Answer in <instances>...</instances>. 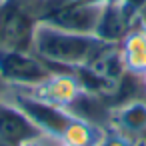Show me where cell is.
Returning a JSON list of instances; mask_svg holds the SVG:
<instances>
[{"label": "cell", "mask_w": 146, "mask_h": 146, "mask_svg": "<svg viewBox=\"0 0 146 146\" xmlns=\"http://www.w3.org/2000/svg\"><path fill=\"white\" fill-rule=\"evenodd\" d=\"M60 142L66 146H98L100 136H96V126L74 116V120L62 134Z\"/></svg>", "instance_id": "obj_9"}, {"label": "cell", "mask_w": 146, "mask_h": 146, "mask_svg": "<svg viewBox=\"0 0 146 146\" xmlns=\"http://www.w3.org/2000/svg\"><path fill=\"white\" fill-rule=\"evenodd\" d=\"M118 52L124 70L132 76H146V28L142 24L132 26L118 42Z\"/></svg>", "instance_id": "obj_6"}, {"label": "cell", "mask_w": 146, "mask_h": 146, "mask_svg": "<svg viewBox=\"0 0 146 146\" xmlns=\"http://www.w3.org/2000/svg\"><path fill=\"white\" fill-rule=\"evenodd\" d=\"M24 146H58V140L48 138V136H40V138H36V140H32V142H28Z\"/></svg>", "instance_id": "obj_12"}, {"label": "cell", "mask_w": 146, "mask_h": 146, "mask_svg": "<svg viewBox=\"0 0 146 146\" xmlns=\"http://www.w3.org/2000/svg\"><path fill=\"white\" fill-rule=\"evenodd\" d=\"M6 98L12 100L36 124V128L44 136L54 138L58 142H60L62 134L66 132V128L70 126V122L74 120V114L70 110L54 106V104L44 102L40 98H34V96H30L28 92H22V90H12L10 94H6Z\"/></svg>", "instance_id": "obj_3"}, {"label": "cell", "mask_w": 146, "mask_h": 146, "mask_svg": "<svg viewBox=\"0 0 146 146\" xmlns=\"http://www.w3.org/2000/svg\"><path fill=\"white\" fill-rule=\"evenodd\" d=\"M22 92H28L34 98H40L44 102H50L54 106H60V108L68 110L78 100V96L84 92V88H82L78 76L72 70L70 72H66V70H54L44 82H40L34 88L22 90Z\"/></svg>", "instance_id": "obj_4"}, {"label": "cell", "mask_w": 146, "mask_h": 146, "mask_svg": "<svg viewBox=\"0 0 146 146\" xmlns=\"http://www.w3.org/2000/svg\"><path fill=\"white\" fill-rule=\"evenodd\" d=\"M40 136L44 134L12 100H0V140L6 146H24Z\"/></svg>", "instance_id": "obj_5"}, {"label": "cell", "mask_w": 146, "mask_h": 146, "mask_svg": "<svg viewBox=\"0 0 146 146\" xmlns=\"http://www.w3.org/2000/svg\"><path fill=\"white\" fill-rule=\"evenodd\" d=\"M136 18H138V24H142V26L146 28V0H140V2H138Z\"/></svg>", "instance_id": "obj_13"}, {"label": "cell", "mask_w": 146, "mask_h": 146, "mask_svg": "<svg viewBox=\"0 0 146 146\" xmlns=\"http://www.w3.org/2000/svg\"><path fill=\"white\" fill-rule=\"evenodd\" d=\"M136 146H146V140H138V144Z\"/></svg>", "instance_id": "obj_14"}, {"label": "cell", "mask_w": 146, "mask_h": 146, "mask_svg": "<svg viewBox=\"0 0 146 146\" xmlns=\"http://www.w3.org/2000/svg\"><path fill=\"white\" fill-rule=\"evenodd\" d=\"M136 144H138V140L130 138L128 134H124V132H120L116 128H114V132L102 134L100 142H98V146H136Z\"/></svg>", "instance_id": "obj_10"}, {"label": "cell", "mask_w": 146, "mask_h": 146, "mask_svg": "<svg viewBox=\"0 0 146 146\" xmlns=\"http://www.w3.org/2000/svg\"><path fill=\"white\" fill-rule=\"evenodd\" d=\"M6 4H8V0H0V50H2V40H4V18H6Z\"/></svg>", "instance_id": "obj_11"}, {"label": "cell", "mask_w": 146, "mask_h": 146, "mask_svg": "<svg viewBox=\"0 0 146 146\" xmlns=\"http://www.w3.org/2000/svg\"><path fill=\"white\" fill-rule=\"evenodd\" d=\"M0 146H6V144H4V142H2V140H0Z\"/></svg>", "instance_id": "obj_16"}, {"label": "cell", "mask_w": 146, "mask_h": 146, "mask_svg": "<svg viewBox=\"0 0 146 146\" xmlns=\"http://www.w3.org/2000/svg\"><path fill=\"white\" fill-rule=\"evenodd\" d=\"M130 28L132 26L128 24V16H126L124 8L118 2H114V0H108L102 20L96 30V36H100L102 40H106L110 44H118Z\"/></svg>", "instance_id": "obj_8"}, {"label": "cell", "mask_w": 146, "mask_h": 146, "mask_svg": "<svg viewBox=\"0 0 146 146\" xmlns=\"http://www.w3.org/2000/svg\"><path fill=\"white\" fill-rule=\"evenodd\" d=\"M54 68L32 50H0V80L16 90H28L44 82Z\"/></svg>", "instance_id": "obj_2"}, {"label": "cell", "mask_w": 146, "mask_h": 146, "mask_svg": "<svg viewBox=\"0 0 146 146\" xmlns=\"http://www.w3.org/2000/svg\"><path fill=\"white\" fill-rule=\"evenodd\" d=\"M142 84H144V94H146V76L142 78Z\"/></svg>", "instance_id": "obj_15"}, {"label": "cell", "mask_w": 146, "mask_h": 146, "mask_svg": "<svg viewBox=\"0 0 146 146\" xmlns=\"http://www.w3.org/2000/svg\"><path fill=\"white\" fill-rule=\"evenodd\" d=\"M112 44L96 34H78L38 22L32 36L30 50L52 68L78 70L88 66Z\"/></svg>", "instance_id": "obj_1"}, {"label": "cell", "mask_w": 146, "mask_h": 146, "mask_svg": "<svg viewBox=\"0 0 146 146\" xmlns=\"http://www.w3.org/2000/svg\"><path fill=\"white\" fill-rule=\"evenodd\" d=\"M112 124L116 130L128 134L130 138L144 140L146 136V100L132 98L112 112Z\"/></svg>", "instance_id": "obj_7"}]
</instances>
